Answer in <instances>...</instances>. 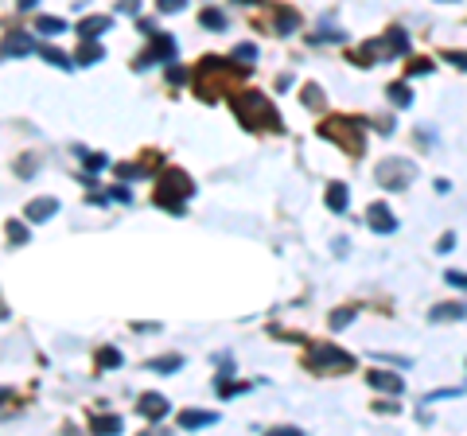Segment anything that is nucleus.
<instances>
[{
	"mask_svg": "<svg viewBox=\"0 0 467 436\" xmlns=\"http://www.w3.org/2000/svg\"><path fill=\"white\" fill-rule=\"evenodd\" d=\"M448 59H452V67L467 70V51H452V55H448Z\"/></svg>",
	"mask_w": 467,
	"mask_h": 436,
	"instance_id": "f704fd0d",
	"label": "nucleus"
},
{
	"mask_svg": "<svg viewBox=\"0 0 467 436\" xmlns=\"http://www.w3.org/2000/svg\"><path fill=\"white\" fill-rule=\"evenodd\" d=\"M148 40H152V47L144 51V55H140L137 62H133V67H137V70H148L152 62L176 59V40H171V35H164V31H156V35H148Z\"/></svg>",
	"mask_w": 467,
	"mask_h": 436,
	"instance_id": "423d86ee",
	"label": "nucleus"
},
{
	"mask_svg": "<svg viewBox=\"0 0 467 436\" xmlns=\"http://www.w3.org/2000/svg\"><path fill=\"white\" fill-rule=\"evenodd\" d=\"M428 316L436 319V324H444V319H467V304H436Z\"/></svg>",
	"mask_w": 467,
	"mask_h": 436,
	"instance_id": "dca6fc26",
	"label": "nucleus"
},
{
	"mask_svg": "<svg viewBox=\"0 0 467 436\" xmlns=\"http://www.w3.org/2000/svg\"><path fill=\"white\" fill-rule=\"evenodd\" d=\"M386 94H389V101H393L398 109H409V106H413V90H409L405 82H393V86L386 90Z\"/></svg>",
	"mask_w": 467,
	"mask_h": 436,
	"instance_id": "a211bd4d",
	"label": "nucleus"
},
{
	"mask_svg": "<svg viewBox=\"0 0 467 436\" xmlns=\"http://www.w3.org/2000/svg\"><path fill=\"white\" fill-rule=\"evenodd\" d=\"M74 59H78V67H94V62L101 59V47L94 40H82V47H78V55H74Z\"/></svg>",
	"mask_w": 467,
	"mask_h": 436,
	"instance_id": "6ab92c4d",
	"label": "nucleus"
},
{
	"mask_svg": "<svg viewBox=\"0 0 467 436\" xmlns=\"http://www.w3.org/2000/svg\"><path fill=\"white\" fill-rule=\"evenodd\" d=\"M355 316H358V308H339V312H331V327H335V331H343V327H347Z\"/></svg>",
	"mask_w": 467,
	"mask_h": 436,
	"instance_id": "bb28decb",
	"label": "nucleus"
},
{
	"mask_svg": "<svg viewBox=\"0 0 467 436\" xmlns=\"http://www.w3.org/2000/svg\"><path fill=\"white\" fill-rule=\"evenodd\" d=\"M319 137H328L331 144H339L350 156H362V149H366V129L355 117H328L319 125Z\"/></svg>",
	"mask_w": 467,
	"mask_h": 436,
	"instance_id": "f03ea898",
	"label": "nucleus"
},
{
	"mask_svg": "<svg viewBox=\"0 0 467 436\" xmlns=\"http://www.w3.org/2000/svg\"><path fill=\"white\" fill-rule=\"evenodd\" d=\"M444 280H448V285H456V288H464V292H467V273H459V269H448V273H444Z\"/></svg>",
	"mask_w": 467,
	"mask_h": 436,
	"instance_id": "2f4dec72",
	"label": "nucleus"
},
{
	"mask_svg": "<svg viewBox=\"0 0 467 436\" xmlns=\"http://www.w3.org/2000/svg\"><path fill=\"white\" fill-rule=\"evenodd\" d=\"M199 24H203L207 31H222V28H226V16H222L219 8H203V12H199Z\"/></svg>",
	"mask_w": 467,
	"mask_h": 436,
	"instance_id": "412c9836",
	"label": "nucleus"
},
{
	"mask_svg": "<svg viewBox=\"0 0 467 436\" xmlns=\"http://www.w3.org/2000/svg\"><path fill=\"white\" fill-rule=\"evenodd\" d=\"M219 421V413H207V409H183L179 413V428H207Z\"/></svg>",
	"mask_w": 467,
	"mask_h": 436,
	"instance_id": "f8f14e48",
	"label": "nucleus"
},
{
	"mask_svg": "<svg viewBox=\"0 0 467 436\" xmlns=\"http://www.w3.org/2000/svg\"><path fill=\"white\" fill-rule=\"evenodd\" d=\"M328 207L335 210V215H347V207H350L347 183H328Z\"/></svg>",
	"mask_w": 467,
	"mask_h": 436,
	"instance_id": "4468645a",
	"label": "nucleus"
},
{
	"mask_svg": "<svg viewBox=\"0 0 467 436\" xmlns=\"http://www.w3.org/2000/svg\"><path fill=\"white\" fill-rule=\"evenodd\" d=\"M113 367H121V351L117 347H101L98 351V370H113Z\"/></svg>",
	"mask_w": 467,
	"mask_h": 436,
	"instance_id": "5701e85b",
	"label": "nucleus"
},
{
	"mask_svg": "<svg viewBox=\"0 0 467 436\" xmlns=\"http://www.w3.org/2000/svg\"><path fill=\"white\" fill-rule=\"evenodd\" d=\"M230 106H234V113H238V121L246 129H273V133L280 129V113L269 106V98L261 90H238L230 98Z\"/></svg>",
	"mask_w": 467,
	"mask_h": 436,
	"instance_id": "f257e3e1",
	"label": "nucleus"
},
{
	"mask_svg": "<svg viewBox=\"0 0 467 436\" xmlns=\"http://www.w3.org/2000/svg\"><path fill=\"white\" fill-rule=\"evenodd\" d=\"M234 59H238L241 67H253V62H257V47H253V43H238V51H234Z\"/></svg>",
	"mask_w": 467,
	"mask_h": 436,
	"instance_id": "a878e982",
	"label": "nucleus"
},
{
	"mask_svg": "<svg viewBox=\"0 0 467 436\" xmlns=\"http://www.w3.org/2000/svg\"><path fill=\"white\" fill-rule=\"evenodd\" d=\"M386 43H389V51H393V55H409V35H405V28H389V31H386Z\"/></svg>",
	"mask_w": 467,
	"mask_h": 436,
	"instance_id": "aec40b11",
	"label": "nucleus"
},
{
	"mask_svg": "<svg viewBox=\"0 0 467 436\" xmlns=\"http://www.w3.org/2000/svg\"><path fill=\"white\" fill-rule=\"evenodd\" d=\"M8 242H12V246H24V242H28V226L16 222V218L8 222Z\"/></svg>",
	"mask_w": 467,
	"mask_h": 436,
	"instance_id": "cd10ccee",
	"label": "nucleus"
},
{
	"mask_svg": "<svg viewBox=\"0 0 467 436\" xmlns=\"http://www.w3.org/2000/svg\"><path fill=\"white\" fill-rule=\"evenodd\" d=\"M440 253H448V249H456V234H444V238H440Z\"/></svg>",
	"mask_w": 467,
	"mask_h": 436,
	"instance_id": "e433bc0d",
	"label": "nucleus"
},
{
	"mask_svg": "<svg viewBox=\"0 0 467 436\" xmlns=\"http://www.w3.org/2000/svg\"><path fill=\"white\" fill-rule=\"evenodd\" d=\"M273 28L280 31V35H289V31L300 28V16L292 8H277V16H273Z\"/></svg>",
	"mask_w": 467,
	"mask_h": 436,
	"instance_id": "f3484780",
	"label": "nucleus"
},
{
	"mask_svg": "<svg viewBox=\"0 0 467 436\" xmlns=\"http://www.w3.org/2000/svg\"><path fill=\"white\" fill-rule=\"evenodd\" d=\"M179 367H183V355H160L144 362V370H152V374H176Z\"/></svg>",
	"mask_w": 467,
	"mask_h": 436,
	"instance_id": "2eb2a0df",
	"label": "nucleus"
},
{
	"mask_svg": "<svg viewBox=\"0 0 467 436\" xmlns=\"http://www.w3.org/2000/svg\"><path fill=\"white\" fill-rule=\"evenodd\" d=\"M137 409H140V413H144V417H148V421H160V417L168 413L171 405H168V401H164V397H160V394H140Z\"/></svg>",
	"mask_w": 467,
	"mask_h": 436,
	"instance_id": "9b49d317",
	"label": "nucleus"
},
{
	"mask_svg": "<svg viewBox=\"0 0 467 436\" xmlns=\"http://www.w3.org/2000/svg\"><path fill=\"white\" fill-rule=\"evenodd\" d=\"M195 195V183L179 168H168L160 176V187H156V207L171 210V215H183V199Z\"/></svg>",
	"mask_w": 467,
	"mask_h": 436,
	"instance_id": "7ed1b4c3",
	"label": "nucleus"
},
{
	"mask_svg": "<svg viewBox=\"0 0 467 436\" xmlns=\"http://www.w3.org/2000/svg\"><path fill=\"white\" fill-rule=\"evenodd\" d=\"M35 43H31L28 31H8V40H4V55H31Z\"/></svg>",
	"mask_w": 467,
	"mask_h": 436,
	"instance_id": "ddd939ff",
	"label": "nucleus"
},
{
	"mask_svg": "<svg viewBox=\"0 0 467 436\" xmlns=\"http://www.w3.org/2000/svg\"><path fill=\"white\" fill-rule=\"evenodd\" d=\"M35 164H40L35 156H24L20 160V176H31V171H35Z\"/></svg>",
	"mask_w": 467,
	"mask_h": 436,
	"instance_id": "c9c22d12",
	"label": "nucleus"
},
{
	"mask_svg": "<svg viewBox=\"0 0 467 436\" xmlns=\"http://www.w3.org/2000/svg\"><path fill=\"white\" fill-rule=\"evenodd\" d=\"M304 106H308V109H319V106H323V94H319V86H304Z\"/></svg>",
	"mask_w": 467,
	"mask_h": 436,
	"instance_id": "c85d7f7f",
	"label": "nucleus"
},
{
	"mask_svg": "<svg viewBox=\"0 0 467 436\" xmlns=\"http://www.w3.org/2000/svg\"><path fill=\"white\" fill-rule=\"evenodd\" d=\"M117 12H129V16H140V0H121Z\"/></svg>",
	"mask_w": 467,
	"mask_h": 436,
	"instance_id": "72a5a7b5",
	"label": "nucleus"
},
{
	"mask_svg": "<svg viewBox=\"0 0 467 436\" xmlns=\"http://www.w3.org/2000/svg\"><path fill=\"white\" fill-rule=\"evenodd\" d=\"M304 367L316 370V374H323V370L343 374V370H355V355H347V351L335 347V343H312L308 355H304Z\"/></svg>",
	"mask_w": 467,
	"mask_h": 436,
	"instance_id": "20e7f679",
	"label": "nucleus"
},
{
	"mask_svg": "<svg viewBox=\"0 0 467 436\" xmlns=\"http://www.w3.org/2000/svg\"><path fill=\"white\" fill-rule=\"evenodd\" d=\"M16 4H20V8H35V0H16Z\"/></svg>",
	"mask_w": 467,
	"mask_h": 436,
	"instance_id": "58836bf2",
	"label": "nucleus"
},
{
	"mask_svg": "<svg viewBox=\"0 0 467 436\" xmlns=\"http://www.w3.org/2000/svg\"><path fill=\"white\" fill-rule=\"evenodd\" d=\"M12 397V389H0V405H4V401H8Z\"/></svg>",
	"mask_w": 467,
	"mask_h": 436,
	"instance_id": "ea45409f",
	"label": "nucleus"
},
{
	"mask_svg": "<svg viewBox=\"0 0 467 436\" xmlns=\"http://www.w3.org/2000/svg\"><path fill=\"white\" fill-rule=\"evenodd\" d=\"M110 28H113V16H86V20L78 24V40H98V35H105Z\"/></svg>",
	"mask_w": 467,
	"mask_h": 436,
	"instance_id": "9d476101",
	"label": "nucleus"
},
{
	"mask_svg": "<svg viewBox=\"0 0 467 436\" xmlns=\"http://www.w3.org/2000/svg\"><path fill=\"white\" fill-rule=\"evenodd\" d=\"M168 82H176V86H183V82H187V70L176 67V59L168 62Z\"/></svg>",
	"mask_w": 467,
	"mask_h": 436,
	"instance_id": "7c9ffc66",
	"label": "nucleus"
},
{
	"mask_svg": "<svg viewBox=\"0 0 467 436\" xmlns=\"http://www.w3.org/2000/svg\"><path fill=\"white\" fill-rule=\"evenodd\" d=\"M428 70H432V62H413V67H409V74H428Z\"/></svg>",
	"mask_w": 467,
	"mask_h": 436,
	"instance_id": "4c0bfd02",
	"label": "nucleus"
},
{
	"mask_svg": "<svg viewBox=\"0 0 467 436\" xmlns=\"http://www.w3.org/2000/svg\"><path fill=\"white\" fill-rule=\"evenodd\" d=\"M366 382H370L374 389H386V394H401V389H405V382H401L393 370H370Z\"/></svg>",
	"mask_w": 467,
	"mask_h": 436,
	"instance_id": "1a4fd4ad",
	"label": "nucleus"
},
{
	"mask_svg": "<svg viewBox=\"0 0 467 436\" xmlns=\"http://www.w3.org/2000/svg\"><path fill=\"white\" fill-rule=\"evenodd\" d=\"M413 176H417V168H413L409 160H386V164H378V183L382 187L401 191V187L413 183Z\"/></svg>",
	"mask_w": 467,
	"mask_h": 436,
	"instance_id": "39448f33",
	"label": "nucleus"
},
{
	"mask_svg": "<svg viewBox=\"0 0 467 436\" xmlns=\"http://www.w3.org/2000/svg\"><path fill=\"white\" fill-rule=\"evenodd\" d=\"M78 156L86 160V168H90V171H101L105 164H110V160H105V156H98V152H78Z\"/></svg>",
	"mask_w": 467,
	"mask_h": 436,
	"instance_id": "c756f323",
	"label": "nucleus"
},
{
	"mask_svg": "<svg viewBox=\"0 0 467 436\" xmlns=\"http://www.w3.org/2000/svg\"><path fill=\"white\" fill-rule=\"evenodd\" d=\"M35 31H40V35H62L67 24H62L59 16H40V20H35Z\"/></svg>",
	"mask_w": 467,
	"mask_h": 436,
	"instance_id": "4be33fe9",
	"label": "nucleus"
},
{
	"mask_svg": "<svg viewBox=\"0 0 467 436\" xmlns=\"http://www.w3.org/2000/svg\"><path fill=\"white\" fill-rule=\"evenodd\" d=\"M90 428H94V433H121V417H94Z\"/></svg>",
	"mask_w": 467,
	"mask_h": 436,
	"instance_id": "b1692460",
	"label": "nucleus"
},
{
	"mask_svg": "<svg viewBox=\"0 0 467 436\" xmlns=\"http://www.w3.org/2000/svg\"><path fill=\"white\" fill-rule=\"evenodd\" d=\"M55 210H59V199L43 195V199H31L28 207H24V215H28V222H47Z\"/></svg>",
	"mask_w": 467,
	"mask_h": 436,
	"instance_id": "6e6552de",
	"label": "nucleus"
},
{
	"mask_svg": "<svg viewBox=\"0 0 467 436\" xmlns=\"http://www.w3.org/2000/svg\"><path fill=\"white\" fill-rule=\"evenodd\" d=\"M187 0H160V12H183Z\"/></svg>",
	"mask_w": 467,
	"mask_h": 436,
	"instance_id": "473e14b6",
	"label": "nucleus"
},
{
	"mask_svg": "<svg viewBox=\"0 0 467 436\" xmlns=\"http://www.w3.org/2000/svg\"><path fill=\"white\" fill-rule=\"evenodd\" d=\"M366 222H370V230H374V234H393V230H398V218L389 215L386 203H374V207L366 210Z\"/></svg>",
	"mask_w": 467,
	"mask_h": 436,
	"instance_id": "0eeeda50",
	"label": "nucleus"
},
{
	"mask_svg": "<svg viewBox=\"0 0 467 436\" xmlns=\"http://www.w3.org/2000/svg\"><path fill=\"white\" fill-rule=\"evenodd\" d=\"M40 55H43V59L51 62V67H59V70H70V67H74V62H70L67 55H62V51H55V47H43Z\"/></svg>",
	"mask_w": 467,
	"mask_h": 436,
	"instance_id": "393cba45",
	"label": "nucleus"
}]
</instances>
